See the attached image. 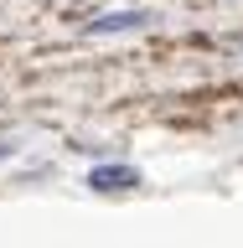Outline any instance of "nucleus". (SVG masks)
<instances>
[{
	"label": "nucleus",
	"instance_id": "1",
	"mask_svg": "<svg viewBox=\"0 0 243 248\" xmlns=\"http://www.w3.org/2000/svg\"><path fill=\"white\" fill-rule=\"evenodd\" d=\"M88 186H93V191H135V186H140V170L135 166H98L88 176Z\"/></svg>",
	"mask_w": 243,
	"mask_h": 248
},
{
	"label": "nucleus",
	"instance_id": "2",
	"mask_svg": "<svg viewBox=\"0 0 243 248\" xmlns=\"http://www.w3.org/2000/svg\"><path fill=\"white\" fill-rule=\"evenodd\" d=\"M145 21H150V11H109L98 21H88V31L93 36H114V31H140Z\"/></svg>",
	"mask_w": 243,
	"mask_h": 248
}]
</instances>
